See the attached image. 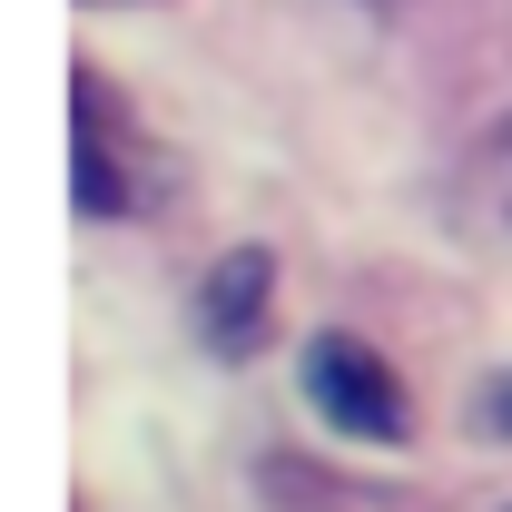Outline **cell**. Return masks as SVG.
<instances>
[{
  "label": "cell",
  "instance_id": "obj_1",
  "mask_svg": "<svg viewBox=\"0 0 512 512\" xmlns=\"http://www.w3.org/2000/svg\"><path fill=\"white\" fill-rule=\"evenodd\" d=\"M69 197H79V217H138V207H158V148H148V128H138V109H128L119 89L99 79V69H79L69 79Z\"/></svg>",
  "mask_w": 512,
  "mask_h": 512
},
{
  "label": "cell",
  "instance_id": "obj_6",
  "mask_svg": "<svg viewBox=\"0 0 512 512\" xmlns=\"http://www.w3.org/2000/svg\"><path fill=\"white\" fill-rule=\"evenodd\" d=\"M89 10H109V0H89Z\"/></svg>",
  "mask_w": 512,
  "mask_h": 512
},
{
  "label": "cell",
  "instance_id": "obj_4",
  "mask_svg": "<svg viewBox=\"0 0 512 512\" xmlns=\"http://www.w3.org/2000/svg\"><path fill=\"white\" fill-rule=\"evenodd\" d=\"M444 217L463 237H483V247H512V119L463 148V168H453V188H444Z\"/></svg>",
  "mask_w": 512,
  "mask_h": 512
},
{
  "label": "cell",
  "instance_id": "obj_3",
  "mask_svg": "<svg viewBox=\"0 0 512 512\" xmlns=\"http://www.w3.org/2000/svg\"><path fill=\"white\" fill-rule=\"evenodd\" d=\"M266 306H276V256L266 247H227L207 276H197V335L217 365H247L266 345Z\"/></svg>",
  "mask_w": 512,
  "mask_h": 512
},
{
  "label": "cell",
  "instance_id": "obj_5",
  "mask_svg": "<svg viewBox=\"0 0 512 512\" xmlns=\"http://www.w3.org/2000/svg\"><path fill=\"white\" fill-rule=\"evenodd\" d=\"M483 434H493V444H512V365L483 384Z\"/></svg>",
  "mask_w": 512,
  "mask_h": 512
},
{
  "label": "cell",
  "instance_id": "obj_2",
  "mask_svg": "<svg viewBox=\"0 0 512 512\" xmlns=\"http://www.w3.org/2000/svg\"><path fill=\"white\" fill-rule=\"evenodd\" d=\"M296 384H306V404L345 444H414V394H404V375L384 365L365 335H345V325L306 335L296 345Z\"/></svg>",
  "mask_w": 512,
  "mask_h": 512
}]
</instances>
